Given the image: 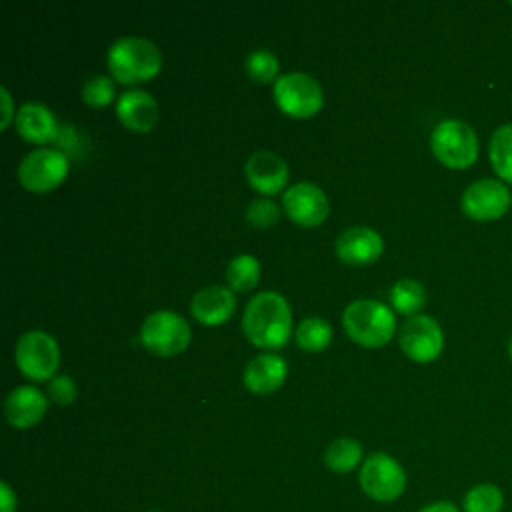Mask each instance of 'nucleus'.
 Segmentation results:
<instances>
[{
  "label": "nucleus",
  "instance_id": "4468645a",
  "mask_svg": "<svg viewBox=\"0 0 512 512\" xmlns=\"http://www.w3.org/2000/svg\"><path fill=\"white\" fill-rule=\"evenodd\" d=\"M336 256L352 266L376 262L384 252L382 236L368 226H354L344 230L334 244Z\"/></svg>",
  "mask_w": 512,
  "mask_h": 512
},
{
  "label": "nucleus",
  "instance_id": "f3484780",
  "mask_svg": "<svg viewBox=\"0 0 512 512\" xmlns=\"http://www.w3.org/2000/svg\"><path fill=\"white\" fill-rule=\"evenodd\" d=\"M116 114L128 130L150 132L160 118V108L150 92L134 88L120 94L116 100Z\"/></svg>",
  "mask_w": 512,
  "mask_h": 512
},
{
  "label": "nucleus",
  "instance_id": "a211bd4d",
  "mask_svg": "<svg viewBox=\"0 0 512 512\" xmlns=\"http://www.w3.org/2000/svg\"><path fill=\"white\" fill-rule=\"evenodd\" d=\"M288 374V364L280 354L264 352L254 356L244 368V384L254 394H270L278 390Z\"/></svg>",
  "mask_w": 512,
  "mask_h": 512
},
{
  "label": "nucleus",
  "instance_id": "473e14b6",
  "mask_svg": "<svg viewBox=\"0 0 512 512\" xmlns=\"http://www.w3.org/2000/svg\"><path fill=\"white\" fill-rule=\"evenodd\" d=\"M508 354H510V360H512V338H510V342H508Z\"/></svg>",
  "mask_w": 512,
  "mask_h": 512
},
{
  "label": "nucleus",
  "instance_id": "5701e85b",
  "mask_svg": "<svg viewBox=\"0 0 512 512\" xmlns=\"http://www.w3.org/2000/svg\"><path fill=\"white\" fill-rule=\"evenodd\" d=\"M504 492L498 484L480 482L470 486L462 496V512H502Z\"/></svg>",
  "mask_w": 512,
  "mask_h": 512
},
{
  "label": "nucleus",
  "instance_id": "6ab92c4d",
  "mask_svg": "<svg viewBox=\"0 0 512 512\" xmlns=\"http://www.w3.org/2000/svg\"><path fill=\"white\" fill-rule=\"evenodd\" d=\"M16 132L32 144H46L56 136V118L52 110L40 102H26L14 118Z\"/></svg>",
  "mask_w": 512,
  "mask_h": 512
},
{
  "label": "nucleus",
  "instance_id": "b1692460",
  "mask_svg": "<svg viewBox=\"0 0 512 512\" xmlns=\"http://www.w3.org/2000/svg\"><path fill=\"white\" fill-rule=\"evenodd\" d=\"M296 344L304 352H322L332 342V326L318 316L304 318L296 328Z\"/></svg>",
  "mask_w": 512,
  "mask_h": 512
},
{
  "label": "nucleus",
  "instance_id": "c85d7f7f",
  "mask_svg": "<svg viewBox=\"0 0 512 512\" xmlns=\"http://www.w3.org/2000/svg\"><path fill=\"white\" fill-rule=\"evenodd\" d=\"M76 394H78L76 384H74V380H72L70 376H66V374H58V376H54V378L48 382V396H50V400H52L54 404H58V406H68V404H72V402L76 400Z\"/></svg>",
  "mask_w": 512,
  "mask_h": 512
},
{
  "label": "nucleus",
  "instance_id": "20e7f679",
  "mask_svg": "<svg viewBox=\"0 0 512 512\" xmlns=\"http://www.w3.org/2000/svg\"><path fill=\"white\" fill-rule=\"evenodd\" d=\"M430 148L436 160L448 168L464 170L478 160V136L462 120L440 122L430 136Z\"/></svg>",
  "mask_w": 512,
  "mask_h": 512
},
{
  "label": "nucleus",
  "instance_id": "4be33fe9",
  "mask_svg": "<svg viewBox=\"0 0 512 512\" xmlns=\"http://www.w3.org/2000/svg\"><path fill=\"white\" fill-rule=\"evenodd\" d=\"M488 158L494 172L512 184V124H502L494 130L488 146Z\"/></svg>",
  "mask_w": 512,
  "mask_h": 512
},
{
  "label": "nucleus",
  "instance_id": "cd10ccee",
  "mask_svg": "<svg viewBox=\"0 0 512 512\" xmlns=\"http://www.w3.org/2000/svg\"><path fill=\"white\" fill-rule=\"evenodd\" d=\"M280 208L270 198H256L246 208V220L254 228H270L278 222Z\"/></svg>",
  "mask_w": 512,
  "mask_h": 512
},
{
  "label": "nucleus",
  "instance_id": "f257e3e1",
  "mask_svg": "<svg viewBox=\"0 0 512 512\" xmlns=\"http://www.w3.org/2000/svg\"><path fill=\"white\" fill-rule=\"evenodd\" d=\"M242 330L258 348H282L292 336V312L288 300L272 290L258 292L244 308Z\"/></svg>",
  "mask_w": 512,
  "mask_h": 512
},
{
  "label": "nucleus",
  "instance_id": "aec40b11",
  "mask_svg": "<svg viewBox=\"0 0 512 512\" xmlns=\"http://www.w3.org/2000/svg\"><path fill=\"white\" fill-rule=\"evenodd\" d=\"M364 456L362 444L354 438L342 436L332 440L326 450H324V464L328 466V470L336 472V474H348L352 472L360 460Z\"/></svg>",
  "mask_w": 512,
  "mask_h": 512
},
{
  "label": "nucleus",
  "instance_id": "dca6fc26",
  "mask_svg": "<svg viewBox=\"0 0 512 512\" xmlns=\"http://www.w3.org/2000/svg\"><path fill=\"white\" fill-rule=\"evenodd\" d=\"M46 410H48L46 394L30 384L14 388L8 394L4 404L6 420L10 422V426L20 430L36 426L44 418Z\"/></svg>",
  "mask_w": 512,
  "mask_h": 512
},
{
  "label": "nucleus",
  "instance_id": "f8f14e48",
  "mask_svg": "<svg viewBox=\"0 0 512 512\" xmlns=\"http://www.w3.org/2000/svg\"><path fill=\"white\" fill-rule=\"evenodd\" d=\"M282 208L294 224L304 228L320 226L330 210L324 190L312 182H298L284 190Z\"/></svg>",
  "mask_w": 512,
  "mask_h": 512
},
{
  "label": "nucleus",
  "instance_id": "9b49d317",
  "mask_svg": "<svg viewBox=\"0 0 512 512\" xmlns=\"http://www.w3.org/2000/svg\"><path fill=\"white\" fill-rule=\"evenodd\" d=\"M398 344L410 360L424 364L440 356L444 348V334L440 324L432 316L418 314L404 320V324L400 326Z\"/></svg>",
  "mask_w": 512,
  "mask_h": 512
},
{
  "label": "nucleus",
  "instance_id": "423d86ee",
  "mask_svg": "<svg viewBox=\"0 0 512 512\" xmlns=\"http://www.w3.org/2000/svg\"><path fill=\"white\" fill-rule=\"evenodd\" d=\"M358 482L368 498L388 504L404 494L406 472L402 464L390 454L374 452L362 462Z\"/></svg>",
  "mask_w": 512,
  "mask_h": 512
},
{
  "label": "nucleus",
  "instance_id": "f03ea898",
  "mask_svg": "<svg viewBox=\"0 0 512 512\" xmlns=\"http://www.w3.org/2000/svg\"><path fill=\"white\" fill-rule=\"evenodd\" d=\"M106 64L114 80L140 84L152 80L162 70V52L148 38L122 36L108 48Z\"/></svg>",
  "mask_w": 512,
  "mask_h": 512
},
{
  "label": "nucleus",
  "instance_id": "bb28decb",
  "mask_svg": "<svg viewBox=\"0 0 512 512\" xmlns=\"http://www.w3.org/2000/svg\"><path fill=\"white\" fill-rule=\"evenodd\" d=\"M114 82L110 76H92L82 86V100L92 108H106L114 100Z\"/></svg>",
  "mask_w": 512,
  "mask_h": 512
},
{
  "label": "nucleus",
  "instance_id": "2f4dec72",
  "mask_svg": "<svg viewBox=\"0 0 512 512\" xmlns=\"http://www.w3.org/2000/svg\"><path fill=\"white\" fill-rule=\"evenodd\" d=\"M418 512H460V508L450 500H436L422 506Z\"/></svg>",
  "mask_w": 512,
  "mask_h": 512
},
{
  "label": "nucleus",
  "instance_id": "c756f323",
  "mask_svg": "<svg viewBox=\"0 0 512 512\" xmlns=\"http://www.w3.org/2000/svg\"><path fill=\"white\" fill-rule=\"evenodd\" d=\"M0 502H2L0 504L2 512H16V494L6 482L0 484Z\"/></svg>",
  "mask_w": 512,
  "mask_h": 512
},
{
  "label": "nucleus",
  "instance_id": "9d476101",
  "mask_svg": "<svg viewBox=\"0 0 512 512\" xmlns=\"http://www.w3.org/2000/svg\"><path fill=\"white\" fill-rule=\"evenodd\" d=\"M512 204V196L502 180L482 178L466 186L460 198L462 212L478 222L502 218Z\"/></svg>",
  "mask_w": 512,
  "mask_h": 512
},
{
  "label": "nucleus",
  "instance_id": "ddd939ff",
  "mask_svg": "<svg viewBox=\"0 0 512 512\" xmlns=\"http://www.w3.org/2000/svg\"><path fill=\"white\" fill-rule=\"evenodd\" d=\"M288 176V164L276 152L256 150L246 160V178L250 186L264 196L282 192L288 184Z\"/></svg>",
  "mask_w": 512,
  "mask_h": 512
},
{
  "label": "nucleus",
  "instance_id": "72a5a7b5",
  "mask_svg": "<svg viewBox=\"0 0 512 512\" xmlns=\"http://www.w3.org/2000/svg\"><path fill=\"white\" fill-rule=\"evenodd\" d=\"M150 512H160V510H150Z\"/></svg>",
  "mask_w": 512,
  "mask_h": 512
},
{
  "label": "nucleus",
  "instance_id": "6e6552de",
  "mask_svg": "<svg viewBox=\"0 0 512 512\" xmlns=\"http://www.w3.org/2000/svg\"><path fill=\"white\" fill-rule=\"evenodd\" d=\"M14 360L22 376H26L28 380H52L60 364V348L48 332L30 330L18 338L14 348Z\"/></svg>",
  "mask_w": 512,
  "mask_h": 512
},
{
  "label": "nucleus",
  "instance_id": "1a4fd4ad",
  "mask_svg": "<svg viewBox=\"0 0 512 512\" xmlns=\"http://www.w3.org/2000/svg\"><path fill=\"white\" fill-rule=\"evenodd\" d=\"M68 168L70 162L62 150L42 146L22 158L18 166V180L26 190L46 194L64 182Z\"/></svg>",
  "mask_w": 512,
  "mask_h": 512
},
{
  "label": "nucleus",
  "instance_id": "39448f33",
  "mask_svg": "<svg viewBox=\"0 0 512 512\" xmlns=\"http://www.w3.org/2000/svg\"><path fill=\"white\" fill-rule=\"evenodd\" d=\"M192 332L188 322L172 310H156L142 322L140 340L154 356H176L190 344Z\"/></svg>",
  "mask_w": 512,
  "mask_h": 512
},
{
  "label": "nucleus",
  "instance_id": "412c9836",
  "mask_svg": "<svg viewBox=\"0 0 512 512\" xmlns=\"http://www.w3.org/2000/svg\"><path fill=\"white\" fill-rule=\"evenodd\" d=\"M426 288L414 280V278H402L398 280L390 290V304L396 312L404 316H418V312L426 304Z\"/></svg>",
  "mask_w": 512,
  "mask_h": 512
},
{
  "label": "nucleus",
  "instance_id": "a878e982",
  "mask_svg": "<svg viewBox=\"0 0 512 512\" xmlns=\"http://www.w3.org/2000/svg\"><path fill=\"white\" fill-rule=\"evenodd\" d=\"M246 72H248V76L252 78V80H256V82H262V84H266V82H276L278 78H276V74H278V68H280V64H278V58H276V54L274 52H270V50H266V48H256V50H252L248 56H246Z\"/></svg>",
  "mask_w": 512,
  "mask_h": 512
},
{
  "label": "nucleus",
  "instance_id": "2eb2a0df",
  "mask_svg": "<svg viewBox=\"0 0 512 512\" xmlns=\"http://www.w3.org/2000/svg\"><path fill=\"white\" fill-rule=\"evenodd\" d=\"M234 310H236L234 290L218 284L200 288L190 302L192 316L204 326H220L228 322Z\"/></svg>",
  "mask_w": 512,
  "mask_h": 512
},
{
  "label": "nucleus",
  "instance_id": "7ed1b4c3",
  "mask_svg": "<svg viewBox=\"0 0 512 512\" xmlns=\"http://www.w3.org/2000/svg\"><path fill=\"white\" fill-rule=\"evenodd\" d=\"M342 326L356 344L364 348H380L394 336L396 320L386 304L362 298L346 306L342 314Z\"/></svg>",
  "mask_w": 512,
  "mask_h": 512
},
{
  "label": "nucleus",
  "instance_id": "0eeeda50",
  "mask_svg": "<svg viewBox=\"0 0 512 512\" xmlns=\"http://www.w3.org/2000/svg\"><path fill=\"white\" fill-rule=\"evenodd\" d=\"M276 106L292 118H312L324 104L320 82L306 72H286L274 82Z\"/></svg>",
  "mask_w": 512,
  "mask_h": 512
},
{
  "label": "nucleus",
  "instance_id": "393cba45",
  "mask_svg": "<svg viewBox=\"0 0 512 512\" xmlns=\"http://www.w3.org/2000/svg\"><path fill=\"white\" fill-rule=\"evenodd\" d=\"M260 280V262L252 254H238L228 262L226 282L232 290L248 292Z\"/></svg>",
  "mask_w": 512,
  "mask_h": 512
},
{
  "label": "nucleus",
  "instance_id": "7c9ffc66",
  "mask_svg": "<svg viewBox=\"0 0 512 512\" xmlns=\"http://www.w3.org/2000/svg\"><path fill=\"white\" fill-rule=\"evenodd\" d=\"M0 98H2V104H4V116H2V130L8 128V124L12 122V118H16L14 110H12V98H10V92L6 88H0Z\"/></svg>",
  "mask_w": 512,
  "mask_h": 512
}]
</instances>
